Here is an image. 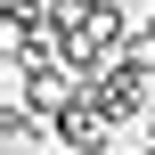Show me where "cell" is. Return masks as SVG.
<instances>
[{
	"mask_svg": "<svg viewBox=\"0 0 155 155\" xmlns=\"http://www.w3.org/2000/svg\"><path fill=\"white\" fill-rule=\"evenodd\" d=\"M49 139H57V155H123V147H114V114H106L90 90L57 114V131H49Z\"/></svg>",
	"mask_w": 155,
	"mask_h": 155,
	"instance_id": "6da1fadb",
	"label": "cell"
},
{
	"mask_svg": "<svg viewBox=\"0 0 155 155\" xmlns=\"http://www.w3.org/2000/svg\"><path fill=\"white\" fill-rule=\"evenodd\" d=\"M0 131H8V139H16V147H33V139H49V123H41V114H33V106H16V98H8V106H0Z\"/></svg>",
	"mask_w": 155,
	"mask_h": 155,
	"instance_id": "7a4b0ae2",
	"label": "cell"
},
{
	"mask_svg": "<svg viewBox=\"0 0 155 155\" xmlns=\"http://www.w3.org/2000/svg\"><path fill=\"white\" fill-rule=\"evenodd\" d=\"M139 147H155V114H147V131H139Z\"/></svg>",
	"mask_w": 155,
	"mask_h": 155,
	"instance_id": "277c9868",
	"label": "cell"
},
{
	"mask_svg": "<svg viewBox=\"0 0 155 155\" xmlns=\"http://www.w3.org/2000/svg\"><path fill=\"white\" fill-rule=\"evenodd\" d=\"M139 41H147V49H155V8H147V16H139Z\"/></svg>",
	"mask_w": 155,
	"mask_h": 155,
	"instance_id": "3957f363",
	"label": "cell"
}]
</instances>
